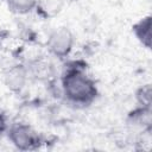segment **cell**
Wrapping results in <instances>:
<instances>
[{
	"mask_svg": "<svg viewBox=\"0 0 152 152\" xmlns=\"http://www.w3.org/2000/svg\"><path fill=\"white\" fill-rule=\"evenodd\" d=\"M61 89L68 102L81 107L91 104L99 95L95 80L81 66H69L63 72Z\"/></svg>",
	"mask_w": 152,
	"mask_h": 152,
	"instance_id": "obj_1",
	"label": "cell"
},
{
	"mask_svg": "<svg viewBox=\"0 0 152 152\" xmlns=\"http://www.w3.org/2000/svg\"><path fill=\"white\" fill-rule=\"evenodd\" d=\"M6 137L10 142L20 151H34L38 150L43 144L42 135L30 124L23 121L11 124L8 126Z\"/></svg>",
	"mask_w": 152,
	"mask_h": 152,
	"instance_id": "obj_2",
	"label": "cell"
},
{
	"mask_svg": "<svg viewBox=\"0 0 152 152\" xmlns=\"http://www.w3.org/2000/svg\"><path fill=\"white\" fill-rule=\"evenodd\" d=\"M75 45V36L66 26H58L53 28L48 36L46 48L49 52L57 58L68 57Z\"/></svg>",
	"mask_w": 152,
	"mask_h": 152,
	"instance_id": "obj_3",
	"label": "cell"
},
{
	"mask_svg": "<svg viewBox=\"0 0 152 152\" xmlns=\"http://www.w3.org/2000/svg\"><path fill=\"white\" fill-rule=\"evenodd\" d=\"M28 69L23 64H13L4 72V84L12 93H20L27 84Z\"/></svg>",
	"mask_w": 152,
	"mask_h": 152,
	"instance_id": "obj_4",
	"label": "cell"
},
{
	"mask_svg": "<svg viewBox=\"0 0 152 152\" xmlns=\"http://www.w3.org/2000/svg\"><path fill=\"white\" fill-rule=\"evenodd\" d=\"M126 122L129 127L142 132H150L152 127V107L135 106L126 118Z\"/></svg>",
	"mask_w": 152,
	"mask_h": 152,
	"instance_id": "obj_5",
	"label": "cell"
},
{
	"mask_svg": "<svg viewBox=\"0 0 152 152\" xmlns=\"http://www.w3.org/2000/svg\"><path fill=\"white\" fill-rule=\"evenodd\" d=\"M152 17L151 15H145L140 18L137 23L133 24L132 26V32L137 40L146 49L151 48V42H152Z\"/></svg>",
	"mask_w": 152,
	"mask_h": 152,
	"instance_id": "obj_6",
	"label": "cell"
},
{
	"mask_svg": "<svg viewBox=\"0 0 152 152\" xmlns=\"http://www.w3.org/2000/svg\"><path fill=\"white\" fill-rule=\"evenodd\" d=\"M64 6V0H38L36 12L44 19L56 17Z\"/></svg>",
	"mask_w": 152,
	"mask_h": 152,
	"instance_id": "obj_7",
	"label": "cell"
},
{
	"mask_svg": "<svg viewBox=\"0 0 152 152\" xmlns=\"http://www.w3.org/2000/svg\"><path fill=\"white\" fill-rule=\"evenodd\" d=\"M8 11L13 14L25 15L36 11L38 0H5Z\"/></svg>",
	"mask_w": 152,
	"mask_h": 152,
	"instance_id": "obj_8",
	"label": "cell"
},
{
	"mask_svg": "<svg viewBox=\"0 0 152 152\" xmlns=\"http://www.w3.org/2000/svg\"><path fill=\"white\" fill-rule=\"evenodd\" d=\"M135 101L138 106L152 107V88L150 83L140 86L135 91Z\"/></svg>",
	"mask_w": 152,
	"mask_h": 152,
	"instance_id": "obj_9",
	"label": "cell"
},
{
	"mask_svg": "<svg viewBox=\"0 0 152 152\" xmlns=\"http://www.w3.org/2000/svg\"><path fill=\"white\" fill-rule=\"evenodd\" d=\"M8 126H10V124L7 121L6 115L2 112H0V138H2L4 135H6L7 129H8Z\"/></svg>",
	"mask_w": 152,
	"mask_h": 152,
	"instance_id": "obj_10",
	"label": "cell"
}]
</instances>
